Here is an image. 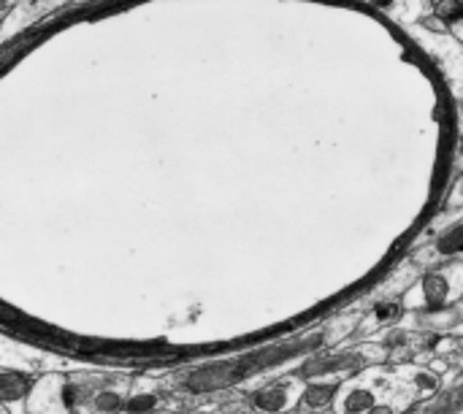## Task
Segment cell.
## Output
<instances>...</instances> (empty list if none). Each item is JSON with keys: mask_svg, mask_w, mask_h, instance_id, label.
Segmentation results:
<instances>
[{"mask_svg": "<svg viewBox=\"0 0 463 414\" xmlns=\"http://www.w3.org/2000/svg\"><path fill=\"white\" fill-rule=\"evenodd\" d=\"M450 293H453V282L448 274H429L423 279V301L429 309H442L448 301H450Z\"/></svg>", "mask_w": 463, "mask_h": 414, "instance_id": "cell-1", "label": "cell"}, {"mask_svg": "<svg viewBox=\"0 0 463 414\" xmlns=\"http://www.w3.org/2000/svg\"><path fill=\"white\" fill-rule=\"evenodd\" d=\"M437 8H439V16H442L448 24H458V22H463V0H442Z\"/></svg>", "mask_w": 463, "mask_h": 414, "instance_id": "cell-7", "label": "cell"}, {"mask_svg": "<svg viewBox=\"0 0 463 414\" xmlns=\"http://www.w3.org/2000/svg\"><path fill=\"white\" fill-rule=\"evenodd\" d=\"M372 3H374L377 8H391V5H393L396 0H372Z\"/></svg>", "mask_w": 463, "mask_h": 414, "instance_id": "cell-12", "label": "cell"}, {"mask_svg": "<svg viewBox=\"0 0 463 414\" xmlns=\"http://www.w3.org/2000/svg\"><path fill=\"white\" fill-rule=\"evenodd\" d=\"M339 393V382H312L304 396H301V404L312 412H320V409H328L334 404Z\"/></svg>", "mask_w": 463, "mask_h": 414, "instance_id": "cell-3", "label": "cell"}, {"mask_svg": "<svg viewBox=\"0 0 463 414\" xmlns=\"http://www.w3.org/2000/svg\"><path fill=\"white\" fill-rule=\"evenodd\" d=\"M399 315H402L399 304H380V306H377V317H380V320H393V317H399Z\"/></svg>", "mask_w": 463, "mask_h": 414, "instance_id": "cell-10", "label": "cell"}, {"mask_svg": "<svg viewBox=\"0 0 463 414\" xmlns=\"http://www.w3.org/2000/svg\"><path fill=\"white\" fill-rule=\"evenodd\" d=\"M437 249H439L442 255H456V252H463V225L453 228V231H448V233L439 239Z\"/></svg>", "mask_w": 463, "mask_h": 414, "instance_id": "cell-6", "label": "cell"}, {"mask_svg": "<svg viewBox=\"0 0 463 414\" xmlns=\"http://www.w3.org/2000/svg\"><path fill=\"white\" fill-rule=\"evenodd\" d=\"M30 390V380L22 374H11V372H0V404H11V401H22Z\"/></svg>", "mask_w": 463, "mask_h": 414, "instance_id": "cell-5", "label": "cell"}, {"mask_svg": "<svg viewBox=\"0 0 463 414\" xmlns=\"http://www.w3.org/2000/svg\"><path fill=\"white\" fill-rule=\"evenodd\" d=\"M377 390L366 385H353L345 399H342V412L345 414H369L377 407Z\"/></svg>", "mask_w": 463, "mask_h": 414, "instance_id": "cell-2", "label": "cell"}, {"mask_svg": "<svg viewBox=\"0 0 463 414\" xmlns=\"http://www.w3.org/2000/svg\"><path fill=\"white\" fill-rule=\"evenodd\" d=\"M369 414H399V412H396L391 404H377V407H374Z\"/></svg>", "mask_w": 463, "mask_h": 414, "instance_id": "cell-11", "label": "cell"}, {"mask_svg": "<svg viewBox=\"0 0 463 414\" xmlns=\"http://www.w3.org/2000/svg\"><path fill=\"white\" fill-rule=\"evenodd\" d=\"M92 407H95L98 412L111 414V412H117V409L122 407V399H119L117 393H100V396H95Z\"/></svg>", "mask_w": 463, "mask_h": 414, "instance_id": "cell-8", "label": "cell"}, {"mask_svg": "<svg viewBox=\"0 0 463 414\" xmlns=\"http://www.w3.org/2000/svg\"><path fill=\"white\" fill-rule=\"evenodd\" d=\"M255 407L260 412H282L288 404H290V388L285 382H277V385H269L263 390L255 393Z\"/></svg>", "mask_w": 463, "mask_h": 414, "instance_id": "cell-4", "label": "cell"}, {"mask_svg": "<svg viewBox=\"0 0 463 414\" xmlns=\"http://www.w3.org/2000/svg\"><path fill=\"white\" fill-rule=\"evenodd\" d=\"M155 404H157V399H155V396H138V399H133V401L128 404V412L130 414L152 412V409H155Z\"/></svg>", "mask_w": 463, "mask_h": 414, "instance_id": "cell-9", "label": "cell"}]
</instances>
